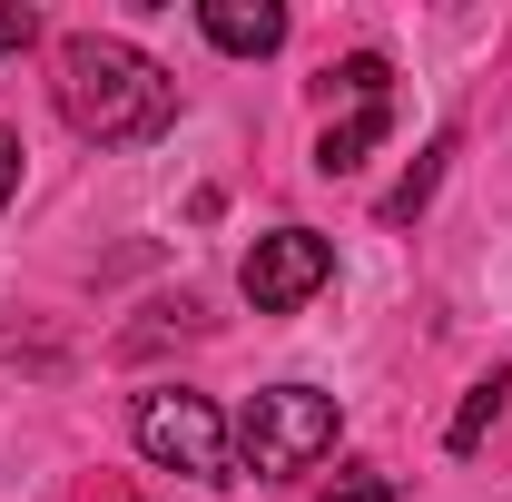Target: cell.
<instances>
[{"instance_id": "obj_1", "label": "cell", "mask_w": 512, "mask_h": 502, "mask_svg": "<svg viewBox=\"0 0 512 502\" xmlns=\"http://www.w3.org/2000/svg\"><path fill=\"white\" fill-rule=\"evenodd\" d=\"M60 119L79 138H99V148H148L178 119V79L128 40L79 30V40H60Z\"/></svg>"}, {"instance_id": "obj_2", "label": "cell", "mask_w": 512, "mask_h": 502, "mask_svg": "<svg viewBox=\"0 0 512 502\" xmlns=\"http://www.w3.org/2000/svg\"><path fill=\"white\" fill-rule=\"evenodd\" d=\"M345 434V414H335V394L316 384H266L247 404V424H237V463H247L256 483H296V473H316L325 453Z\"/></svg>"}, {"instance_id": "obj_3", "label": "cell", "mask_w": 512, "mask_h": 502, "mask_svg": "<svg viewBox=\"0 0 512 502\" xmlns=\"http://www.w3.org/2000/svg\"><path fill=\"white\" fill-rule=\"evenodd\" d=\"M128 434L138 453L158 463V473H188V483H237V443H227V414L188 394V384H148L138 394V414H128Z\"/></svg>"}, {"instance_id": "obj_4", "label": "cell", "mask_w": 512, "mask_h": 502, "mask_svg": "<svg viewBox=\"0 0 512 502\" xmlns=\"http://www.w3.org/2000/svg\"><path fill=\"white\" fill-rule=\"evenodd\" d=\"M325 276H335V247H325L316 227H276V237H256L247 266H237V286H247L256 315H296Z\"/></svg>"}, {"instance_id": "obj_5", "label": "cell", "mask_w": 512, "mask_h": 502, "mask_svg": "<svg viewBox=\"0 0 512 502\" xmlns=\"http://www.w3.org/2000/svg\"><path fill=\"white\" fill-rule=\"evenodd\" d=\"M197 30H207L227 60H266V50H286V10H276V0H207Z\"/></svg>"}, {"instance_id": "obj_6", "label": "cell", "mask_w": 512, "mask_h": 502, "mask_svg": "<svg viewBox=\"0 0 512 502\" xmlns=\"http://www.w3.org/2000/svg\"><path fill=\"white\" fill-rule=\"evenodd\" d=\"M384 128H394V99H365V109L325 119V138H316V168H325V178H355V168H365V158L384 148Z\"/></svg>"}, {"instance_id": "obj_7", "label": "cell", "mask_w": 512, "mask_h": 502, "mask_svg": "<svg viewBox=\"0 0 512 502\" xmlns=\"http://www.w3.org/2000/svg\"><path fill=\"white\" fill-rule=\"evenodd\" d=\"M503 404H512V375H503V365H493V375H483V384H473V394H463V414H453V424H444V443H453V453H483V434L503 424Z\"/></svg>"}, {"instance_id": "obj_8", "label": "cell", "mask_w": 512, "mask_h": 502, "mask_svg": "<svg viewBox=\"0 0 512 502\" xmlns=\"http://www.w3.org/2000/svg\"><path fill=\"white\" fill-rule=\"evenodd\" d=\"M444 158H453V138H434V148L404 168V188H384V227H414V217L434 207V188H444Z\"/></svg>"}, {"instance_id": "obj_9", "label": "cell", "mask_w": 512, "mask_h": 502, "mask_svg": "<svg viewBox=\"0 0 512 502\" xmlns=\"http://www.w3.org/2000/svg\"><path fill=\"white\" fill-rule=\"evenodd\" d=\"M30 40H40V10H30V0H0V60L30 50Z\"/></svg>"}, {"instance_id": "obj_10", "label": "cell", "mask_w": 512, "mask_h": 502, "mask_svg": "<svg viewBox=\"0 0 512 502\" xmlns=\"http://www.w3.org/2000/svg\"><path fill=\"white\" fill-rule=\"evenodd\" d=\"M325 502H404V493H394V473H345Z\"/></svg>"}, {"instance_id": "obj_11", "label": "cell", "mask_w": 512, "mask_h": 502, "mask_svg": "<svg viewBox=\"0 0 512 502\" xmlns=\"http://www.w3.org/2000/svg\"><path fill=\"white\" fill-rule=\"evenodd\" d=\"M10 197H20V138L0 128V207H10Z\"/></svg>"}]
</instances>
